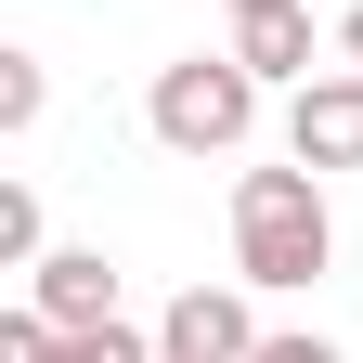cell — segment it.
<instances>
[{"label": "cell", "instance_id": "cell-9", "mask_svg": "<svg viewBox=\"0 0 363 363\" xmlns=\"http://www.w3.org/2000/svg\"><path fill=\"white\" fill-rule=\"evenodd\" d=\"M0 259H39V195H26V182L0 195Z\"/></svg>", "mask_w": 363, "mask_h": 363}, {"label": "cell", "instance_id": "cell-7", "mask_svg": "<svg viewBox=\"0 0 363 363\" xmlns=\"http://www.w3.org/2000/svg\"><path fill=\"white\" fill-rule=\"evenodd\" d=\"M234 52L259 78H311V0H272V13H234Z\"/></svg>", "mask_w": 363, "mask_h": 363}, {"label": "cell", "instance_id": "cell-8", "mask_svg": "<svg viewBox=\"0 0 363 363\" xmlns=\"http://www.w3.org/2000/svg\"><path fill=\"white\" fill-rule=\"evenodd\" d=\"M0 130H39V65L0 52Z\"/></svg>", "mask_w": 363, "mask_h": 363}, {"label": "cell", "instance_id": "cell-3", "mask_svg": "<svg viewBox=\"0 0 363 363\" xmlns=\"http://www.w3.org/2000/svg\"><path fill=\"white\" fill-rule=\"evenodd\" d=\"M0 363H169L156 337H130V325H52V311H0Z\"/></svg>", "mask_w": 363, "mask_h": 363}, {"label": "cell", "instance_id": "cell-6", "mask_svg": "<svg viewBox=\"0 0 363 363\" xmlns=\"http://www.w3.org/2000/svg\"><path fill=\"white\" fill-rule=\"evenodd\" d=\"M26 298L52 311V325H117V259L104 247H39L26 259Z\"/></svg>", "mask_w": 363, "mask_h": 363}, {"label": "cell", "instance_id": "cell-4", "mask_svg": "<svg viewBox=\"0 0 363 363\" xmlns=\"http://www.w3.org/2000/svg\"><path fill=\"white\" fill-rule=\"evenodd\" d=\"M156 350H169V363H247L259 325H247V298H234V286H182V298H169V325H156Z\"/></svg>", "mask_w": 363, "mask_h": 363}, {"label": "cell", "instance_id": "cell-10", "mask_svg": "<svg viewBox=\"0 0 363 363\" xmlns=\"http://www.w3.org/2000/svg\"><path fill=\"white\" fill-rule=\"evenodd\" d=\"M247 363H337V350H325V337H259Z\"/></svg>", "mask_w": 363, "mask_h": 363}, {"label": "cell", "instance_id": "cell-2", "mask_svg": "<svg viewBox=\"0 0 363 363\" xmlns=\"http://www.w3.org/2000/svg\"><path fill=\"white\" fill-rule=\"evenodd\" d=\"M156 143L169 156H234L247 130H259V65L247 52H182V65H156Z\"/></svg>", "mask_w": 363, "mask_h": 363}, {"label": "cell", "instance_id": "cell-12", "mask_svg": "<svg viewBox=\"0 0 363 363\" xmlns=\"http://www.w3.org/2000/svg\"><path fill=\"white\" fill-rule=\"evenodd\" d=\"M234 13H272V0H234Z\"/></svg>", "mask_w": 363, "mask_h": 363}, {"label": "cell", "instance_id": "cell-5", "mask_svg": "<svg viewBox=\"0 0 363 363\" xmlns=\"http://www.w3.org/2000/svg\"><path fill=\"white\" fill-rule=\"evenodd\" d=\"M286 156H311V169H363V78H298Z\"/></svg>", "mask_w": 363, "mask_h": 363}, {"label": "cell", "instance_id": "cell-1", "mask_svg": "<svg viewBox=\"0 0 363 363\" xmlns=\"http://www.w3.org/2000/svg\"><path fill=\"white\" fill-rule=\"evenodd\" d=\"M234 272L247 286H311V272H337V220H325V169L311 156L234 182Z\"/></svg>", "mask_w": 363, "mask_h": 363}, {"label": "cell", "instance_id": "cell-11", "mask_svg": "<svg viewBox=\"0 0 363 363\" xmlns=\"http://www.w3.org/2000/svg\"><path fill=\"white\" fill-rule=\"evenodd\" d=\"M337 52H350V65H363V13H337Z\"/></svg>", "mask_w": 363, "mask_h": 363}]
</instances>
